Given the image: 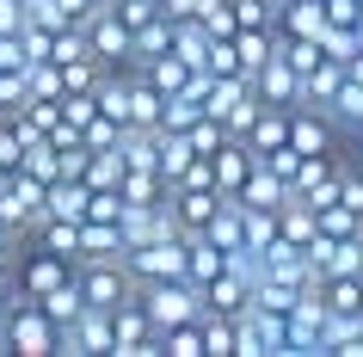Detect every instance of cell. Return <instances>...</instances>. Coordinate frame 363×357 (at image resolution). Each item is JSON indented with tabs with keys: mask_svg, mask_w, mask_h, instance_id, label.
Returning a JSON list of instances; mask_svg holds the SVG:
<instances>
[{
	"mask_svg": "<svg viewBox=\"0 0 363 357\" xmlns=\"http://www.w3.org/2000/svg\"><path fill=\"white\" fill-rule=\"evenodd\" d=\"M135 296H142V308L154 314V326H160V333H167V326H179V320H197V314H203V290H197L191 278L135 283Z\"/></svg>",
	"mask_w": 363,
	"mask_h": 357,
	"instance_id": "1",
	"label": "cell"
},
{
	"mask_svg": "<svg viewBox=\"0 0 363 357\" xmlns=\"http://www.w3.org/2000/svg\"><path fill=\"white\" fill-rule=\"evenodd\" d=\"M6 333H13V351H25V357H56L62 326L43 314L38 296H25L19 283H13V314H6Z\"/></svg>",
	"mask_w": 363,
	"mask_h": 357,
	"instance_id": "2",
	"label": "cell"
},
{
	"mask_svg": "<svg viewBox=\"0 0 363 357\" xmlns=\"http://www.w3.org/2000/svg\"><path fill=\"white\" fill-rule=\"evenodd\" d=\"M111 320H117V357H167V333L154 326V314L142 308V296L117 302Z\"/></svg>",
	"mask_w": 363,
	"mask_h": 357,
	"instance_id": "3",
	"label": "cell"
},
{
	"mask_svg": "<svg viewBox=\"0 0 363 357\" xmlns=\"http://www.w3.org/2000/svg\"><path fill=\"white\" fill-rule=\"evenodd\" d=\"M326 283H308L289 314V357H326Z\"/></svg>",
	"mask_w": 363,
	"mask_h": 357,
	"instance_id": "4",
	"label": "cell"
},
{
	"mask_svg": "<svg viewBox=\"0 0 363 357\" xmlns=\"http://www.w3.org/2000/svg\"><path fill=\"white\" fill-rule=\"evenodd\" d=\"M135 283H154V278H185V234H160V241H142L123 253Z\"/></svg>",
	"mask_w": 363,
	"mask_h": 357,
	"instance_id": "5",
	"label": "cell"
},
{
	"mask_svg": "<svg viewBox=\"0 0 363 357\" xmlns=\"http://www.w3.org/2000/svg\"><path fill=\"white\" fill-rule=\"evenodd\" d=\"M86 43H93V56L105 68H130V56H135V31L117 19V6H99L86 19Z\"/></svg>",
	"mask_w": 363,
	"mask_h": 357,
	"instance_id": "6",
	"label": "cell"
},
{
	"mask_svg": "<svg viewBox=\"0 0 363 357\" xmlns=\"http://www.w3.org/2000/svg\"><path fill=\"white\" fill-rule=\"evenodd\" d=\"M74 271H80L74 259H62V253H50V246H38V241H31V253L19 259L13 283H19L25 296H50V290H56V283H68Z\"/></svg>",
	"mask_w": 363,
	"mask_h": 357,
	"instance_id": "7",
	"label": "cell"
},
{
	"mask_svg": "<svg viewBox=\"0 0 363 357\" xmlns=\"http://www.w3.org/2000/svg\"><path fill=\"white\" fill-rule=\"evenodd\" d=\"M252 87H259V99H265V105H284V111H296V105H302V68H296L284 50H277V56L252 75Z\"/></svg>",
	"mask_w": 363,
	"mask_h": 357,
	"instance_id": "8",
	"label": "cell"
},
{
	"mask_svg": "<svg viewBox=\"0 0 363 357\" xmlns=\"http://www.w3.org/2000/svg\"><path fill=\"white\" fill-rule=\"evenodd\" d=\"M333 142H339V123H333L326 111H314V105H296V111H289V148L333 154Z\"/></svg>",
	"mask_w": 363,
	"mask_h": 357,
	"instance_id": "9",
	"label": "cell"
},
{
	"mask_svg": "<svg viewBox=\"0 0 363 357\" xmlns=\"http://www.w3.org/2000/svg\"><path fill=\"white\" fill-rule=\"evenodd\" d=\"M86 209H93V185L86 179H56L50 197H43V222L62 216V222H86Z\"/></svg>",
	"mask_w": 363,
	"mask_h": 357,
	"instance_id": "10",
	"label": "cell"
},
{
	"mask_svg": "<svg viewBox=\"0 0 363 357\" xmlns=\"http://www.w3.org/2000/svg\"><path fill=\"white\" fill-rule=\"evenodd\" d=\"M130 253V241H123V222H80V265L86 259H123Z\"/></svg>",
	"mask_w": 363,
	"mask_h": 357,
	"instance_id": "11",
	"label": "cell"
},
{
	"mask_svg": "<svg viewBox=\"0 0 363 357\" xmlns=\"http://www.w3.org/2000/svg\"><path fill=\"white\" fill-rule=\"evenodd\" d=\"M222 271H228V253H222V246H216L210 234H185V278H191L197 290H203V283H210V278H222Z\"/></svg>",
	"mask_w": 363,
	"mask_h": 357,
	"instance_id": "12",
	"label": "cell"
},
{
	"mask_svg": "<svg viewBox=\"0 0 363 357\" xmlns=\"http://www.w3.org/2000/svg\"><path fill=\"white\" fill-rule=\"evenodd\" d=\"M234 197H240L247 209H284V204H289V185L265 167V160H259V167H252V179H247L240 191H234Z\"/></svg>",
	"mask_w": 363,
	"mask_h": 357,
	"instance_id": "13",
	"label": "cell"
},
{
	"mask_svg": "<svg viewBox=\"0 0 363 357\" xmlns=\"http://www.w3.org/2000/svg\"><path fill=\"white\" fill-rule=\"evenodd\" d=\"M326 0H289L284 6V19H277V31L284 38H326Z\"/></svg>",
	"mask_w": 363,
	"mask_h": 357,
	"instance_id": "14",
	"label": "cell"
},
{
	"mask_svg": "<svg viewBox=\"0 0 363 357\" xmlns=\"http://www.w3.org/2000/svg\"><path fill=\"white\" fill-rule=\"evenodd\" d=\"M203 308H216V314H240V308H252V283L234 278V271H222V278L203 283Z\"/></svg>",
	"mask_w": 363,
	"mask_h": 357,
	"instance_id": "15",
	"label": "cell"
},
{
	"mask_svg": "<svg viewBox=\"0 0 363 357\" xmlns=\"http://www.w3.org/2000/svg\"><path fill=\"white\" fill-rule=\"evenodd\" d=\"M339 87H345V62L339 56H326L314 75H302V105H314V111H326L333 99H339Z\"/></svg>",
	"mask_w": 363,
	"mask_h": 357,
	"instance_id": "16",
	"label": "cell"
},
{
	"mask_svg": "<svg viewBox=\"0 0 363 357\" xmlns=\"http://www.w3.org/2000/svg\"><path fill=\"white\" fill-rule=\"evenodd\" d=\"M172 209H179V228L185 234H203L210 216L222 209V191H172Z\"/></svg>",
	"mask_w": 363,
	"mask_h": 357,
	"instance_id": "17",
	"label": "cell"
},
{
	"mask_svg": "<svg viewBox=\"0 0 363 357\" xmlns=\"http://www.w3.org/2000/svg\"><path fill=\"white\" fill-rule=\"evenodd\" d=\"M172 43H179V19H172V13H154V19L135 31V56L130 62H154V56H167Z\"/></svg>",
	"mask_w": 363,
	"mask_h": 357,
	"instance_id": "18",
	"label": "cell"
},
{
	"mask_svg": "<svg viewBox=\"0 0 363 357\" xmlns=\"http://www.w3.org/2000/svg\"><path fill=\"white\" fill-rule=\"evenodd\" d=\"M43 302V314L56 320V326H74L80 314H86V290H80V278H68V283H56L50 296H38Z\"/></svg>",
	"mask_w": 363,
	"mask_h": 357,
	"instance_id": "19",
	"label": "cell"
},
{
	"mask_svg": "<svg viewBox=\"0 0 363 357\" xmlns=\"http://www.w3.org/2000/svg\"><path fill=\"white\" fill-rule=\"evenodd\" d=\"M135 68H142V75H148L160 93H185V80L197 75V68L179 56V50H167V56H154V62H135Z\"/></svg>",
	"mask_w": 363,
	"mask_h": 357,
	"instance_id": "20",
	"label": "cell"
},
{
	"mask_svg": "<svg viewBox=\"0 0 363 357\" xmlns=\"http://www.w3.org/2000/svg\"><path fill=\"white\" fill-rule=\"evenodd\" d=\"M277 222H284V241H296V246H314V241H320V209L302 204V197H289Z\"/></svg>",
	"mask_w": 363,
	"mask_h": 357,
	"instance_id": "21",
	"label": "cell"
},
{
	"mask_svg": "<svg viewBox=\"0 0 363 357\" xmlns=\"http://www.w3.org/2000/svg\"><path fill=\"white\" fill-rule=\"evenodd\" d=\"M308 283H289V278H265L259 290H252V308H265V314H296V302H302Z\"/></svg>",
	"mask_w": 363,
	"mask_h": 357,
	"instance_id": "22",
	"label": "cell"
},
{
	"mask_svg": "<svg viewBox=\"0 0 363 357\" xmlns=\"http://www.w3.org/2000/svg\"><path fill=\"white\" fill-rule=\"evenodd\" d=\"M247 142H252V154L284 148V142H289V111H284V105H265V111H259V123L247 130Z\"/></svg>",
	"mask_w": 363,
	"mask_h": 357,
	"instance_id": "23",
	"label": "cell"
},
{
	"mask_svg": "<svg viewBox=\"0 0 363 357\" xmlns=\"http://www.w3.org/2000/svg\"><path fill=\"white\" fill-rule=\"evenodd\" d=\"M31 241L80 265V222H62V216H50V222H38V234H31Z\"/></svg>",
	"mask_w": 363,
	"mask_h": 357,
	"instance_id": "24",
	"label": "cell"
},
{
	"mask_svg": "<svg viewBox=\"0 0 363 357\" xmlns=\"http://www.w3.org/2000/svg\"><path fill=\"white\" fill-rule=\"evenodd\" d=\"M326 117H333L339 130H357V136H363V80L345 75V87H339V99L326 105Z\"/></svg>",
	"mask_w": 363,
	"mask_h": 357,
	"instance_id": "25",
	"label": "cell"
},
{
	"mask_svg": "<svg viewBox=\"0 0 363 357\" xmlns=\"http://www.w3.org/2000/svg\"><path fill=\"white\" fill-rule=\"evenodd\" d=\"M167 179H160V167H130L123 172V197H130V204H160V197H167Z\"/></svg>",
	"mask_w": 363,
	"mask_h": 357,
	"instance_id": "26",
	"label": "cell"
},
{
	"mask_svg": "<svg viewBox=\"0 0 363 357\" xmlns=\"http://www.w3.org/2000/svg\"><path fill=\"white\" fill-rule=\"evenodd\" d=\"M111 75L99 56H80V62H62V93H99V80Z\"/></svg>",
	"mask_w": 363,
	"mask_h": 357,
	"instance_id": "27",
	"label": "cell"
},
{
	"mask_svg": "<svg viewBox=\"0 0 363 357\" xmlns=\"http://www.w3.org/2000/svg\"><path fill=\"white\" fill-rule=\"evenodd\" d=\"M203 357H234V314H216V308H203Z\"/></svg>",
	"mask_w": 363,
	"mask_h": 357,
	"instance_id": "28",
	"label": "cell"
},
{
	"mask_svg": "<svg viewBox=\"0 0 363 357\" xmlns=\"http://www.w3.org/2000/svg\"><path fill=\"white\" fill-rule=\"evenodd\" d=\"M19 172L43 179V185H56V179H62V148L50 142V136H43V142H31V148H25V167H19Z\"/></svg>",
	"mask_w": 363,
	"mask_h": 357,
	"instance_id": "29",
	"label": "cell"
},
{
	"mask_svg": "<svg viewBox=\"0 0 363 357\" xmlns=\"http://www.w3.org/2000/svg\"><path fill=\"white\" fill-rule=\"evenodd\" d=\"M203 117V99L197 93H167V111H160V130H191Z\"/></svg>",
	"mask_w": 363,
	"mask_h": 357,
	"instance_id": "30",
	"label": "cell"
},
{
	"mask_svg": "<svg viewBox=\"0 0 363 357\" xmlns=\"http://www.w3.org/2000/svg\"><path fill=\"white\" fill-rule=\"evenodd\" d=\"M277 216H284V209H247V246H252V253H265V246L284 234Z\"/></svg>",
	"mask_w": 363,
	"mask_h": 357,
	"instance_id": "31",
	"label": "cell"
},
{
	"mask_svg": "<svg viewBox=\"0 0 363 357\" xmlns=\"http://www.w3.org/2000/svg\"><path fill=\"white\" fill-rule=\"evenodd\" d=\"M167 357H203V320H179V326H167Z\"/></svg>",
	"mask_w": 363,
	"mask_h": 357,
	"instance_id": "32",
	"label": "cell"
},
{
	"mask_svg": "<svg viewBox=\"0 0 363 357\" xmlns=\"http://www.w3.org/2000/svg\"><path fill=\"white\" fill-rule=\"evenodd\" d=\"M25 87H31V99H62V62H31Z\"/></svg>",
	"mask_w": 363,
	"mask_h": 357,
	"instance_id": "33",
	"label": "cell"
},
{
	"mask_svg": "<svg viewBox=\"0 0 363 357\" xmlns=\"http://www.w3.org/2000/svg\"><path fill=\"white\" fill-rule=\"evenodd\" d=\"M203 68H210L216 80L247 75V68H240V50H234V38H210V56H203Z\"/></svg>",
	"mask_w": 363,
	"mask_h": 357,
	"instance_id": "34",
	"label": "cell"
},
{
	"mask_svg": "<svg viewBox=\"0 0 363 357\" xmlns=\"http://www.w3.org/2000/svg\"><path fill=\"white\" fill-rule=\"evenodd\" d=\"M123 130H130V123H117V117H105V111H99L93 123L80 130V142H86V148H117V142H123Z\"/></svg>",
	"mask_w": 363,
	"mask_h": 357,
	"instance_id": "35",
	"label": "cell"
},
{
	"mask_svg": "<svg viewBox=\"0 0 363 357\" xmlns=\"http://www.w3.org/2000/svg\"><path fill=\"white\" fill-rule=\"evenodd\" d=\"M25 167V136L13 130V117H0V172H19Z\"/></svg>",
	"mask_w": 363,
	"mask_h": 357,
	"instance_id": "36",
	"label": "cell"
},
{
	"mask_svg": "<svg viewBox=\"0 0 363 357\" xmlns=\"http://www.w3.org/2000/svg\"><path fill=\"white\" fill-rule=\"evenodd\" d=\"M259 111H265V99H259V87H252V93H247V99H240V105L228 111V136H247L252 123H259Z\"/></svg>",
	"mask_w": 363,
	"mask_h": 357,
	"instance_id": "37",
	"label": "cell"
},
{
	"mask_svg": "<svg viewBox=\"0 0 363 357\" xmlns=\"http://www.w3.org/2000/svg\"><path fill=\"white\" fill-rule=\"evenodd\" d=\"M259 160H265V167H271V172H277V179H284V185H289V179H296V167H302V148H289V142H284V148L259 154Z\"/></svg>",
	"mask_w": 363,
	"mask_h": 357,
	"instance_id": "38",
	"label": "cell"
},
{
	"mask_svg": "<svg viewBox=\"0 0 363 357\" xmlns=\"http://www.w3.org/2000/svg\"><path fill=\"white\" fill-rule=\"evenodd\" d=\"M339 204H351V209H357V216H363V172L351 167V160H345V167H339Z\"/></svg>",
	"mask_w": 363,
	"mask_h": 357,
	"instance_id": "39",
	"label": "cell"
},
{
	"mask_svg": "<svg viewBox=\"0 0 363 357\" xmlns=\"http://www.w3.org/2000/svg\"><path fill=\"white\" fill-rule=\"evenodd\" d=\"M111 6H117V19L130 25V31H142V25H148L154 13H160V6H154V0H111Z\"/></svg>",
	"mask_w": 363,
	"mask_h": 357,
	"instance_id": "40",
	"label": "cell"
},
{
	"mask_svg": "<svg viewBox=\"0 0 363 357\" xmlns=\"http://www.w3.org/2000/svg\"><path fill=\"white\" fill-rule=\"evenodd\" d=\"M0 68H31V50H25V31H6V38H0Z\"/></svg>",
	"mask_w": 363,
	"mask_h": 357,
	"instance_id": "41",
	"label": "cell"
},
{
	"mask_svg": "<svg viewBox=\"0 0 363 357\" xmlns=\"http://www.w3.org/2000/svg\"><path fill=\"white\" fill-rule=\"evenodd\" d=\"M6 31H25V0H0V38Z\"/></svg>",
	"mask_w": 363,
	"mask_h": 357,
	"instance_id": "42",
	"label": "cell"
},
{
	"mask_svg": "<svg viewBox=\"0 0 363 357\" xmlns=\"http://www.w3.org/2000/svg\"><path fill=\"white\" fill-rule=\"evenodd\" d=\"M160 13H172V19H185V13H197V0H154Z\"/></svg>",
	"mask_w": 363,
	"mask_h": 357,
	"instance_id": "43",
	"label": "cell"
},
{
	"mask_svg": "<svg viewBox=\"0 0 363 357\" xmlns=\"http://www.w3.org/2000/svg\"><path fill=\"white\" fill-rule=\"evenodd\" d=\"M13 271H19V259H13V253H0V283H13Z\"/></svg>",
	"mask_w": 363,
	"mask_h": 357,
	"instance_id": "44",
	"label": "cell"
},
{
	"mask_svg": "<svg viewBox=\"0 0 363 357\" xmlns=\"http://www.w3.org/2000/svg\"><path fill=\"white\" fill-rule=\"evenodd\" d=\"M351 167H357V172H363V142H357V154H351Z\"/></svg>",
	"mask_w": 363,
	"mask_h": 357,
	"instance_id": "45",
	"label": "cell"
}]
</instances>
